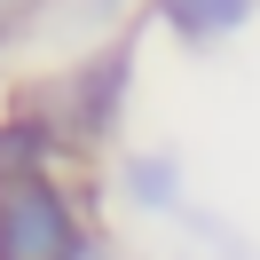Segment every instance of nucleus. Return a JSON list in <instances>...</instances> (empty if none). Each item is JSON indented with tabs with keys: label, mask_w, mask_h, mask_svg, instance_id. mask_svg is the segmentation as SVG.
<instances>
[{
	"label": "nucleus",
	"mask_w": 260,
	"mask_h": 260,
	"mask_svg": "<svg viewBox=\"0 0 260 260\" xmlns=\"http://www.w3.org/2000/svg\"><path fill=\"white\" fill-rule=\"evenodd\" d=\"M79 244H87L79 213H71V197L48 174L0 189V260H71Z\"/></svg>",
	"instance_id": "f257e3e1"
},
{
	"label": "nucleus",
	"mask_w": 260,
	"mask_h": 260,
	"mask_svg": "<svg viewBox=\"0 0 260 260\" xmlns=\"http://www.w3.org/2000/svg\"><path fill=\"white\" fill-rule=\"evenodd\" d=\"M126 71H134V40H118V48H103L95 63L63 71L55 79L48 103H63V111L48 118L55 142H103V134L118 126V103H126Z\"/></svg>",
	"instance_id": "f03ea898"
},
{
	"label": "nucleus",
	"mask_w": 260,
	"mask_h": 260,
	"mask_svg": "<svg viewBox=\"0 0 260 260\" xmlns=\"http://www.w3.org/2000/svg\"><path fill=\"white\" fill-rule=\"evenodd\" d=\"M252 8L260 0H158L150 16H158L166 32H181V40H229V32L252 24Z\"/></svg>",
	"instance_id": "7ed1b4c3"
},
{
	"label": "nucleus",
	"mask_w": 260,
	"mask_h": 260,
	"mask_svg": "<svg viewBox=\"0 0 260 260\" xmlns=\"http://www.w3.org/2000/svg\"><path fill=\"white\" fill-rule=\"evenodd\" d=\"M55 150L63 142H55L40 118H8V126H0V189H8V181H40Z\"/></svg>",
	"instance_id": "20e7f679"
},
{
	"label": "nucleus",
	"mask_w": 260,
	"mask_h": 260,
	"mask_svg": "<svg viewBox=\"0 0 260 260\" xmlns=\"http://www.w3.org/2000/svg\"><path fill=\"white\" fill-rule=\"evenodd\" d=\"M174 158H134L126 166V189H134V205H150V213H166V205H174Z\"/></svg>",
	"instance_id": "39448f33"
},
{
	"label": "nucleus",
	"mask_w": 260,
	"mask_h": 260,
	"mask_svg": "<svg viewBox=\"0 0 260 260\" xmlns=\"http://www.w3.org/2000/svg\"><path fill=\"white\" fill-rule=\"evenodd\" d=\"M24 16H32V0H0V40L16 32V24H24Z\"/></svg>",
	"instance_id": "423d86ee"
},
{
	"label": "nucleus",
	"mask_w": 260,
	"mask_h": 260,
	"mask_svg": "<svg viewBox=\"0 0 260 260\" xmlns=\"http://www.w3.org/2000/svg\"><path fill=\"white\" fill-rule=\"evenodd\" d=\"M71 260H118V244H111V237H87V244H79Z\"/></svg>",
	"instance_id": "0eeeda50"
}]
</instances>
